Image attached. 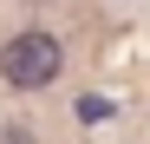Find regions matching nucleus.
I'll return each instance as SVG.
<instances>
[{
    "instance_id": "nucleus-2",
    "label": "nucleus",
    "mask_w": 150,
    "mask_h": 144,
    "mask_svg": "<svg viewBox=\"0 0 150 144\" xmlns=\"http://www.w3.org/2000/svg\"><path fill=\"white\" fill-rule=\"evenodd\" d=\"M0 144H39V138H33L26 125H0Z\"/></svg>"
},
{
    "instance_id": "nucleus-1",
    "label": "nucleus",
    "mask_w": 150,
    "mask_h": 144,
    "mask_svg": "<svg viewBox=\"0 0 150 144\" xmlns=\"http://www.w3.org/2000/svg\"><path fill=\"white\" fill-rule=\"evenodd\" d=\"M59 72H65V46L52 33H39V26L13 33L7 46H0V79H7L13 92H46Z\"/></svg>"
}]
</instances>
